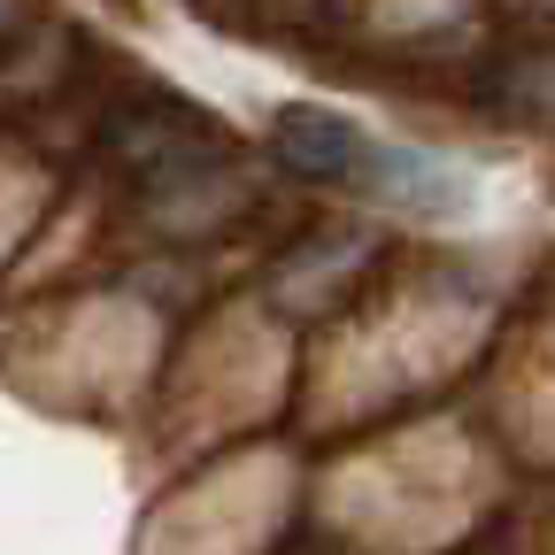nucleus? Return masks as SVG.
Listing matches in <instances>:
<instances>
[{
	"instance_id": "obj_1",
	"label": "nucleus",
	"mask_w": 555,
	"mask_h": 555,
	"mask_svg": "<svg viewBox=\"0 0 555 555\" xmlns=\"http://www.w3.org/2000/svg\"><path fill=\"white\" fill-rule=\"evenodd\" d=\"M356 170H371L378 185V201H393V208H409V217H463L470 208V178L455 170V163H440V155H416V147H363V163Z\"/></svg>"
},
{
	"instance_id": "obj_2",
	"label": "nucleus",
	"mask_w": 555,
	"mask_h": 555,
	"mask_svg": "<svg viewBox=\"0 0 555 555\" xmlns=\"http://www.w3.org/2000/svg\"><path fill=\"white\" fill-rule=\"evenodd\" d=\"M270 139H278V163L294 178H309V185H339L363 163V131L347 116H332V108H286Z\"/></svg>"
}]
</instances>
